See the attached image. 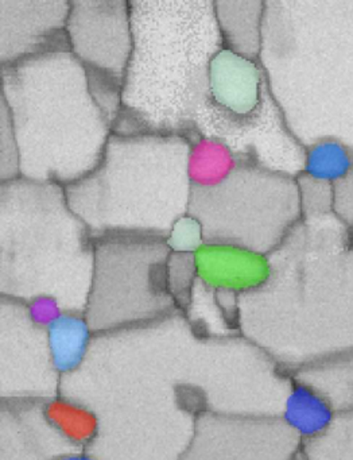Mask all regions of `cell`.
<instances>
[{"instance_id":"obj_7","label":"cell","mask_w":353,"mask_h":460,"mask_svg":"<svg viewBox=\"0 0 353 460\" xmlns=\"http://www.w3.org/2000/svg\"><path fill=\"white\" fill-rule=\"evenodd\" d=\"M190 153L183 137L112 133L99 165L65 187L67 203L93 241L166 239L189 211Z\"/></svg>"},{"instance_id":"obj_32","label":"cell","mask_w":353,"mask_h":460,"mask_svg":"<svg viewBox=\"0 0 353 460\" xmlns=\"http://www.w3.org/2000/svg\"><path fill=\"white\" fill-rule=\"evenodd\" d=\"M83 460H101L99 457L93 456V455L88 454V452H84Z\"/></svg>"},{"instance_id":"obj_29","label":"cell","mask_w":353,"mask_h":460,"mask_svg":"<svg viewBox=\"0 0 353 460\" xmlns=\"http://www.w3.org/2000/svg\"><path fill=\"white\" fill-rule=\"evenodd\" d=\"M333 212L353 238V168L333 185Z\"/></svg>"},{"instance_id":"obj_24","label":"cell","mask_w":353,"mask_h":460,"mask_svg":"<svg viewBox=\"0 0 353 460\" xmlns=\"http://www.w3.org/2000/svg\"><path fill=\"white\" fill-rule=\"evenodd\" d=\"M353 168V152L336 141H322L306 149L304 174L334 185Z\"/></svg>"},{"instance_id":"obj_23","label":"cell","mask_w":353,"mask_h":460,"mask_svg":"<svg viewBox=\"0 0 353 460\" xmlns=\"http://www.w3.org/2000/svg\"><path fill=\"white\" fill-rule=\"evenodd\" d=\"M42 411L50 427L78 451H88L100 435V417L80 401L62 394L43 401Z\"/></svg>"},{"instance_id":"obj_14","label":"cell","mask_w":353,"mask_h":460,"mask_svg":"<svg viewBox=\"0 0 353 460\" xmlns=\"http://www.w3.org/2000/svg\"><path fill=\"white\" fill-rule=\"evenodd\" d=\"M70 2H0V66L54 52H70L66 22Z\"/></svg>"},{"instance_id":"obj_8","label":"cell","mask_w":353,"mask_h":460,"mask_svg":"<svg viewBox=\"0 0 353 460\" xmlns=\"http://www.w3.org/2000/svg\"><path fill=\"white\" fill-rule=\"evenodd\" d=\"M188 214L202 226L205 243L269 255L302 220L298 181L236 161L218 181L191 184Z\"/></svg>"},{"instance_id":"obj_3","label":"cell","mask_w":353,"mask_h":460,"mask_svg":"<svg viewBox=\"0 0 353 460\" xmlns=\"http://www.w3.org/2000/svg\"><path fill=\"white\" fill-rule=\"evenodd\" d=\"M258 61L302 146L353 152V2H266Z\"/></svg>"},{"instance_id":"obj_11","label":"cell","mask_w":353,"mask_h":460,"mask_svg":"<svg viewBox=\"0 0 353 460\" xmlns=\"http://www.w3.org/2000/svg\"><path fill=\"white\" fill-rule=\"evenodd\" d=\"M196 139L220 145L237 163L258 166L291 179L304 174L306 147L288 130L271 93H267L260 107L247 117H228L205 107L191 142Z\"/></svg>"},{"instance_id":"obj_21","label":"cell","mask_w":353,"mask_h":460,"mask_svg":"<svg viewBox=\"0 0 353 460\" xmlns=\"http://www.w3.org/2000/svg\"><path fill=\"white\" fill-rule=\"evenodd\" d=\"M336 416L337 411L321 393L294 379L283 403L280 419L302 443L322 436L331 427Z\"/></svg>"},{"instance_id":"obj_6","label":"cell","mask_w":353,"mask_h":460,"mask_svg":"<svg viewBox=\"0 0 353 460\" xmlns=\"http://www.w3.org/2000/svg\"><path fill=\"white\" fill-rule=\"evenodd\" d=\"M93 266V238L65 187L22 177L0 184V297H50L84 314Z\"/></svg>"},{"instance_id":"obj_22","label":"cell","mask_w":353,"mask_h":460,"mask_svg":"<svg viewBox=\"0 0 353 460\" xmlns=\"http://www.w3.org/2000/svg\"><path fill=\"white\" fill-rule=\"evenodd\" d=\"M293 378L321 393L337 414L353 411V351L301 368Z\"/></svg>"},{"instance_id":"obj_28","label":"cell","mask_w":353,"mask_h":460,"mask_svg":"<svg viewBox=\"0 0 353 460\" xmlns=\"http://www.w3.org/2000/svg\"><path fill=\"white\" fill-rule=\"evenodd\" d=\"M0 110L2 117V155H0V181H11V180L19 179V152L16 145L15 136H13V125H11L10 117L4 107Z\"/></svg>"},{"instance_id":"obj_25","label":"cell","mask_w":353,"mask_h":460,"mask_svg":"<svg viewBox=\"0 0 353 460\" xmlns=\"http://www.w3.org/2000/svg\"><path fill=\"white\" fill-rule=\"evenodd\" d=\"M299 455L304 460H353V411L337 414L322 436L302 443Z\"/></svg>"},{"instance_id":"obj_13","label":"cell","mask_w":353,"mask_h":460,"mask_svg":"<svg viewBox=\"0 0 353 460\" xmlns=\"http://www.w3.org/2000/svg\"><path fill=\"white\" fill-rule=\"evenodd\" d=\"M301 447L280 417L207 413L180 460H294Z\"/></svg>"},{"instance_id":"obj_5","label":"cell","mask_w":353,"mask_h":460,"mask_svg":"<svg viewBox=\"0 0 353 460\" xmlns=\"http://www.w3.org/2000/svg\"><path fill=\"white\" fill-rule=\"evenodd\" d=\"M0 98L18 145L22 179L67 187L99 165L113 125L72 53L3 66Z\"/></svg>"},{"instance_id":"obj_30","label":"cell","mask_w":353,"mask_h":460,"mask_svg":"<svg viewBox=\"0 0 353 460\" xmlns=\"http://www.w3.org/2000/svg\"><path fill=\"white\" fill-rule=\"evenodd\" d=\"M27 314L37 327L48 330L65 314L58 301L50 297H40L26 304Z\"/></svg>"},{"instance_id":"obj_10","label":"cell","mask_w":353,"mask_h":460,"mask_svg":"<svg viewBox=\"0 0 353 460\" xmlns=\"http://www.w3.org/2000/svg\"><path fill=\"white\" fill-rule=\"evenodd\" d=\"M66 34L70 53L86 69L97 103L115 126L132 52L129 2L73 0Z\"/></svg>"},{"instance_id":"obj_20","label":"cell","mask_w":353,"mask_h":460,"mask_svg":"<svg viewBox=\"0 0 353 460\" xmlns=\"http://www.w3.org/2000/svg\"><path fill=\"white\" fill-rule=\"evenodd\" d=\"M46 336L54 368L62 378L83 367L91 351L94 332L85 314L65 312L46 330Z\"/></svg>"},{"instance_id":"obj_12","label":"cell","mask_w":353,"mask_h":460,"mask_svg":"<svg viewBox=\"0 0 353 460\" xmlns=\"http://www.w3.org/2000/svg\"><path fill=\"white\" fill-rule=\"evenodd\" d=\"M61 379L26 304L0 297V401L43 402L59 394Z\"/></svg>"},{"instance_id":"obj_19","label":"cell","mask_w":353,"mask_h":460,"mask_svg":"<svg viewBox=\"0 0 353 460\" xmlns=\"http://www.w3.org/2000/svg\"><path fill=\"white\" fill-rule=\"evenodd\" d=\"M266 2H215L224 48L258 61Z\"/></svg>"},{"instance_id":"obj_27","label":"cell","mask_w":353,"mask_h":460,"mask_svg":"<svg viewBox=\"0 0 353 460\" xmlns=\"http://www.w3.org/2000/svg\"><path fill=\"white\" fill-rule=\"evenodd\" d=\"M172 252L196 254L205 244L204 231L199 220L186 214L177 220L166 238Z\"/></svg>"},{"instance_id":"obj_31","label":"cell","mask_w":353,"mask_h":460,"mask_svg":"<svg viewBox=\"0 0 353 460\" xmlns=\"http://www.w3.org/2000/svg\"><path fill=\"white\" fill-rule=\"evenodd\" d=\"M84 452H70V454L62 455L61 457H58L57 460H83Z\"/></svg>"},{"instance_id":"obj_9","label":"cell","mask_w":353,"mask_h":460,"mask_svg":"<svg viewBox=\"0 0 353 460\" xmlns=\"http://www.w3.org/2000/svg\"><path fill=\"white\" fill-rule=\"evenodd\" d=\"M166 239L115 236L94 241L85 317L94 335L155 322L178 311L167 285Z\"/></svg>"},{"instance_id":"obj_4","label":"cell","mask_w":353,"mask_h":460,"mask_svg":"<svg viewBox=\"0 0 353 460\" xmlns=\"http://www.w3.org/2000/svg\"><path fill=\"white\" fill-rule=\"evenodd\" d=\"M132 52L113 126L119 136L190 141L209 101V69L224 49L210 0L129 2Z\"/></svg>"},{"instance_id":"obj_15","label":"cell","mask_w":353,"mask_h":460,"mask_svg":"<svg viewBox=\"0 0 353 460\" xmlns=\"http://www.w3.org/2000/svg\"><path fill=\"white\" fill-rule=\"evenodd\" d=\"M78 451L45 419L40 401H0V460H57Z\"/></svg>"},{"instance_id":"obj_16","label":"cell","mask_w":353,"mask_h":460,"mask_svg":"<svg viewBox=\"0 0 353 460\" xmlns=\"http://www.w3.org/2000/svg\"><path fill=\"white\" fill-rule=\"evenodd\" d=\"M269 93L259 61L224 48L210 63L209 101L205 107L228 117H247L260 107Z\"/></svg>"},{"instance_id":"obj_26","label":"cell","mask_w":353,"mask_h":460,"mask_svg":"<svg viewBox=\"0 0 353 460\" xmlns=\"http://www.w3.org/2000/svg\"><path fill=\"white\" fill-rule=\"evenodd\" d=\"M197 279L196 255L170 252L167 261V285L178 311L185 312L190 303Z\"/></svg>"},{"instance_id":"obj_1","label":"cell","mask_w":353,"mask_h":460,"mask_svg":"<svg viewBox=\"0 0 353 460\" xmlns=\"http://www.w3.org/2000/svg\"><path fill=\"white\" fill-rule=\"evenodd\" d=\"M267 367L244 336L202 338L182 312L94 335L80 370L59 394L96 411L101 428L88 454L101 460H180L197 420L253 416Z\"/></svg>"},{"instance_id":"obj_2","label":"cell","mask_w":353,"mask_h":460,"mask_svg":"<svg viewBox=\"0 0 353 460\" xmlns=\"http://www.w3.org/2000/svg\"><path fill=\"white\" fill-rule=\"evenodd\" d=\"M269 276L239 297L240 335L293 376L353 351V238L334 215H309L267 255Z\"/></svg>"},{"instance_id":"obj_18","label":"cell","mask_w":353,"mask_h":460,"mask_svg":"<svg viewBox=\"0 0 353 460\" xmlns=\"http://www.w3.org/2000/svg\"><path fill=\"white\" fill-rule=\"evenodd\" d=\"M183 314L194 332L202 338L240 335L239 296L212 289L199 279L194 282L190 303Z\"/></svg>"},{"instance_id":"obj_33","label":"cell","mask_w":353,"mask_h":460,"mask_svg":"<svg viewBox=\"0 0 353 460\" xmlns=\"http://www.w3.org/2000/svg\"><path fill=\"white\" fill-rule=\"evenodd\" d=\"M294 460H304V459H302L301 455H298V456H296V459H294Z\"/></svg>"},{"instance_id":"obj_17","label":"cell","mask_w":353,"mask_h":460,"mask_svg":"<svg viewBox=\"0 0 353 460\" xmlns=\"http://www.w3.org/2000/svg\"><path fill=\"white\" fill-rule=\"evenodd\" d=\"M194 255L197 279L215 290L245 295L269 276V257L242 247L205 243Z\"/></svg>"}]
</instances>
